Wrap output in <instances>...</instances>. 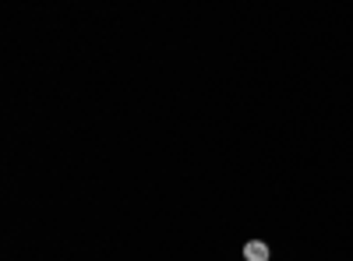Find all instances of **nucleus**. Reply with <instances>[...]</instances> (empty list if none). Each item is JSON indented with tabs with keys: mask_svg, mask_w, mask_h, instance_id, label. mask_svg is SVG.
<instances>
[{
	"mask_svg": "<svg viewBox=\"0 0 353 261\" xmlns=\"http://www.w3.org/2000/svg\"><path fill=\"white\" fill-rule=\"evenodd\" d=\"M244 261H269V244L265 240H248L244 244Z\"/></svg>",
	"mask_w": 353,
	"mask_h": 261,
	"instance_id": "1",
	"label": "nucleus"
}]
</instances>
